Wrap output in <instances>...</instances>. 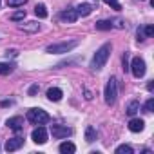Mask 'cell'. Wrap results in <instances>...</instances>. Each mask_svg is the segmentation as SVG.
Masks as SVG:
<instances>
[{
  "label": "cell",
  "instance_id": "obj_16",
  "mask_svg": "<svg viewBox=\"0 0 154 154\" xmlns=\"http://www.w3.org/2000/svg\"><path fill=\"white\" fill-rule=\"evenodd\" d=\"M58 150H60L62 154H72V152L76 150V147H74V143H71V141H63V143H60Z\"/></svg>",
  "mask_w": 154,
  "mask_h": 154
},
{
  "label": "cell",
  "instance_id": "obj_10",
  "mask_svg": "<svg viewBox=\"0 0 154 154\" xmlns=\"http://www.w3.org/2000/svg\"><path fill=\"white\" fill-rule=\"evenodd\" d=\"M136 35H138V42H140V40H145V38H150V36L154 35V27H152V26H145V27H138V31H136Z\"/></svg>",
  "mask_w": 154,
  "mask_h": 154
},
{
  "label": "cell",
  "instance_id": "obj_27",
  "mask_svg": "<svg viewBox=\"0 0 154 154\" xmlns=\"http://www.w3.org/2000/svg\"><path fill=\"white\" fill-rule=\"evenodd\" d=\"M122 63H123V71L127 72V71H129V54H127V53L123 54V58H122Z\"/></svg>",
  "mask_w": 154,
  "mask_h": 154
},
{
  "label": "cell",
  "instance_id": "obj_28",
  "mask_svg": "<svg viewBox=\"0 0 154 154\" xmlns=\"http://www.w3.org/2000/svg\"><path fill=\"white\" fill-rule=\"evenodd\" d=\"M111 22H112V27H118V29H123L125 27L122 20H111Z\"/></svg>",
  "mask_w": 154,
  "mask_h": 154
},
{
  "label": "cell",
  "instance_id": "obj_15",
  "mask_svg": "<svg viewBox=\"0 0 154 154\" xmlns=\"http://www.w3.org/2000/svg\"><path fill=\"white\" fill-rule=\"evenodd\" d=\"M74 9H76V13H78V17H89L93 13V6L91 4H78Z\"/></svg>",
  "mask_w": 154,
  "mask_h": 154
},
{
  "label": "cell",
  "instance_id": "obj_23",
  "mask_svg": "<svg viewBox=\"0 0 154 154\" xmlns=\"http://www.w3.org/2000/svg\"><path fill=\"white\" fill-rule=\"evenodd\" d=\"M24 18H26V9H20V11H17V13L11 15L13 22H18V20H24Z\"/></svg>",
  "mask_w": 154,
  "mask_h": 154
},
{
  "label": "cell",
  "instance_id": "obj_3",
  "mask_svg": "<svg viewBox=\"0 0 154 154\" xmlns=\"http://www.w3.org/2000/svg\"><path fill=\"white\" fill-rule=\"evenodd\" d=\"M80 42L78 40H69V42H60V44H53V45H47V53L49 54H63V53H69L72 51Z\"/></svg>",
  "mask_w": 154,
  "mask_h": 154
},
{
  "label": "cell",
  "instance_id": "obj_25",
  "mask_svg": "<svg viewBox=\"0 0 154 154\" xmlns=\"http://www.w3.org/2000/svg\"><path fill=\"white\" fill-rule=\"evenodd\" d=\"M103 2H105L107 6H111L112 9H116V11H120V9H122V6H120L118 0H103Z\"/></svg>",
  "mask_w": 154,
  "mask_h": 154
},
{
  "label": "cell",
  "instance_id": "obj_7",
  "mask_svg": "<svg viewBox=\"0 0 154 154\" xmlns=\"http://www.w3.org/2000/svg\"><path fill=\"white\" fill-rule=\"evenodd\" d=\"M31 140H33L35 143H38V145H44V143L47 141V131H45V127L38 125V127L31 132Z\"/></svg>",
  "mask_w": 154,
  "mask_h": 154
},
{
  "label": "cell",
  "instance_id": "obj_1",
  "mask_svg": "<svg viewBox=\"0 0 154 154\" xmlns=\"http://www.w3.org/2000/svg\"><path fill=\"white\" fill-rule=\"evenodd\" d=\"M111 51H112V45H111V44H103V45L94 53V56H93V60H91V69H93V71H100V69L105 65V62L109 60Z\"/></svg>",
  "mask_w": 154,
  "mask_h": 154
},
{
  "label": "cell",
  "instance_id": "obj_8",
  "mask_svg": "<svg viewBox=\"0 0 154 154\" xmlns=\"http://www.w3.org/2000/svg\"><path fill=\"white\" fill-rule=\"evenodd\" d=\"M6 125H8L11 131H15V132H22V129H24V120H22V116H13V118H8Z\"/></svg>",
  "mask_w": 154,
  "mask_h": 154
},
{
  "label": "cell",
  "instance_id": "obj_21",
  "mask_svg": "<svg viewBox=\"0 0 154 154\" xmlns=\"http://www.w3.org/2000/svg\"><path fill=\"white\" fill-rule=\"evenodd\" d=\"M111 27H112L111 20H100V22H96V29L98 31H109Z\"/></svg>",
  "mask_w": 154,
  "mask_h": 154
},
{
  "label": "cell",
  "instance_id": "obj_5",
  "mask_svg": "<svg viewBox=\"0 0 154 154\" xmlns=\"http://www.w3.org/2000/svg\"><path fill=\"white\" fill-rule=\"evenodd\" d=\"M129 69L132 71L134 78H141V76L145 74V62H143V58H140V56L132 58V62L129 63Z\"/></svg>",
  "mask_w": 154,
  "mask_h": 154
},
{
  "label": "cell",
  "instance_id": "obj_12",
  "mask_svg": "<svg viewBox=\"0 0 154 154\" xmlns=\"http://www.w3.org/2000/svg\"><path fill=\"white\" fill-rule=\"evenodd\" d=\"M143 127H145V122L140 120V118H132V120L129 122V131H131V132H141Z\"/></svg>",
  "mask_w": 154,
  "mask_h": 154
},
{
  "label": "cell",
  "instance_id": "obj_17",
  "mask_svg": "<svg viewBox=\"0 0 154 154\" xmlns=\"http://www.w3.org/2000/svg\"><path fill=\"white\" fill-rule=\"evenodd\" d=\"M138 111H140V102H138V100H132V102H129V105H127L125 112H127L129 116H134Z\"/></svg>",
  "mask_w": 154,
  "mask_h": 154
},
{
  "label": "cell",
  "instance_id": "obj_31",
  "mask_svg": "<svg viewBox=\"0 0 154 154\" xmlns=\"http://www.w3.org/2000/svg\"><path fill=\"white\" fill-rule=\"evenodd\" d=\"M85 100H93V93L89 89H85Z\"/></svg>",
  "mask_w": 154,
  "mask_h": 154
},
{
  "label": "cell",
  "instance_id": "obj_6",
  "mask_svg": "<svg viewBox=\"0 0 154 154\" xmlns=\"http://www.w3.org/2000/svg\"><path fill=\"white\" fill-rule=\"evenodd\" d=\"M71 132H72V131H71L67 125H60V123L51 125V134H53V138H56V140H63V138L71 136Z\"/></svg>",
  "mask_w": 154,
  "mask_h": 154
},
{
  "label": "cell",
  "instance_id": "obj_24",
  "mask_svg": "<svg viewBox=\"0 0 154 154\" xmlns=\"http://www.w3.org/2000/svg\"><path fill=\"white\" fill-rule=\"evenodd\" d=\"M27 2V0H8V6L9 8H20Z\"/></svg>",
  "mask_w": 154,
  "mask_h": 154
},
{
  "label": "cell",
  "instance_id": "obj_2",
  "mask_svg": "<svg viewBox=\"0 0 154 154\" xmlns=\"http://www.w3.org/2000/svg\"><path fill=\"white\" fill-rule=\"evenodd\" d=\"M27 120L33 123V125H45L51 122V116L44 111V109H29L27 111Z\"/></svg>",
  "mask_w": 154,
  "mask_h": 154
},
{
  "label": "cell",
  "instance_id": "obj_13",
  "mask_svg": "<svg viewBox=\"0 0 154 154\" xmlns=\"http://www.w3.org/2000/svg\"><path fill=\"white\" fill-rule=\"evenodd\" d=\"M62 96H63L62 89H58V87H49V89H47V98H49L51 102H60Z\"/></svg>",
  "mask_w": 154,
  "mask_h": 154
},
{
  "label": "cell",
  "instance_id": "obj_18",
  "mask_svg": "<svg viewBox=\"0 0 154 154\" xmlns=\"http://www.w3.org/2000/svg\"><path fill=\"white\" fill-rule=\"evenodd\" d=\"M94 140H96V129H94L93 125H87V127H85V141L93 143Z\"/></svg>",
  "mask_w": 154,
  "mask_h": 154
},
{
  "label": "cell",
  "instance_id": "obj_11",
  "mask_svg": "<svg viewBox=\"0 0 154 154\" xmlns=\"http://www.w3.org/2000/svg\"><path fill=\"white\" fill-rule=\"evenodd\" d=\"M60 18L63 22H67V24H72V22H76V18H78V13H76V9H65V11H62Z\"/></svg>",
  "mask_w": 154,
  "mask_h": 154
},
{
  "label": "cell",
  "instance_id": "obj_20",
  "mask_svg": "<svg viewBox=\"0 0 154 154\" xmlns=\"http://www.w3.org/2000/svg\"><path fill=\"white\" fill-rule=\"evenodd\" d=\"M35 15H36L38 18H45V17H47L45 6H44V4H36V6H35Z\"/></svg>",
  "mask_w": 154,
  "mask_h": 154
},
{
  "label": "cell",
  "instance_id": "obj_14",
  "mask_svg": "<svg viewBox=\"0 0 154 154\" xmlns=\"http://www.w3.org/2000/svg\"><path fill=\"white\" fill-rule=\"evenodd\" d=\"M18 27H20V31H26V33H38L40 24L38 22H26V24H20Z\"/></svg>",
  "mask_w": 154,
  "mask_h": 154
},
{
  "label": "cell",
  "instance_id": "obj_4",
  "mask_svg": "<svg viewBox=\"0 0 154 154\" xmlns=\"http://www.w3.org/2000/svg\"><path fill=\"white\" fill-rule=\"evenodd\" d=\"M116 96H118V82H116L114 76H111V78L107 80V84H105V91H103L105 103L107 105H112L116 102Z\"/></svg>",
  "mask_w": 154,
  "mask_h": 154
},
{
  "label": "cell",
  "instance_id": "obj_26",
  "mask_svg": "<svg viewBox=\"0 0 154 154\" xmlns=\"http://www.w3.org/2000/svg\"><path fill=\"white\" fill-rule=\"evenodd\" d=\"M152 109H154V98H149L147 103L143 105V111L145 112H152Z\"/></svg>",
  "mask_w": 154,
  "mask_h": 154
},
{
  "label": "cell",
  "instance_id": "obj_30",
  "mask_svg": "<svg viewBox=\"0 0 154 154\" xmlns=\"http://www.w3.org/2000/svg\"><path fill=\"white\" fill-rule=\"evenodd\" d=\"M6 56L9 58V56H17V51L15 49H11V51H6Z\"/></svg>",
  "mask_w": 154,
  "mask_h": 154
},
{
  "label": "cell",
  "instance_id": "obj_22",
  "mask_svg": "<svg viewBox=\"0 0 154 154\" xmlns=\"http://www.w3.org/2000/svg\"><path fill=\"white\" fill-rule=\"evenodd\" d=\"M116 154H132V147L131 145H120V147H116Z\"/></svg>",
  "mask_w": 154,
  "mask_h": 154
},
{
  "label": "cell",
  "instance_id": "obj_9",
  "mask_svg": "<svg viewBox=\"0 0 154 154\" xmlns=\"http://www.w3.org/2000/svg\"><path fill=\"white\" fill-rule=\"evenodd\" d=\"M22 145H24V138H20V136H15V138H9V140L6 141L4 149H6L8 152H13V150H18Z\"/></svg>",
  "mask_w": 154,
  "mask_h": 154
},
{
  "label": "cell",
  "instance_id": "obj_32",
  "mask_svg": "<svg viewBox=\"0 0 154 154\" xmlns=\"http://www.w3.org/2000/svg\"><path fill=\"white\" fill-rule=\"evenodd\" d=\"M147 89H149V91H152V89H154V84H152V82H149V84H147Z\"/></svg>",
  "mask_w": 154,
  "mask_h": 154
},
{
  "label": "cell",
  "instance_id": "obj_19",
  "mask_svg": "<svg viewBox=\"0 0 154 154\" xmlns=\"http://www.w3.org/2000/svg\"><path fill=\"white\" fill-rule=\"evenodd\" d=\"M13 69H15V65H13V63H4V62H0V74H2V76L11 74V72H13Z\"/></svg>",
  "mask_w": 154,
  "mask_h": 154
},
{
  "label": "cell",
  "instance_id": "obj_29",
  "mask_svg": "<svg viewBox=\"0 0 154 154\" xmlns=\"http://www.w3.org/2000/svg\"><path fill=\"white\" fill-rule=\"evenodd\" d=\"M38 89H40V87H38L36 84H35V85H31V87H29V96H35V94L38 93Z\"/></svg>",
  "mask_w": 154,
  "mask_h": 154
}]
</instances>
